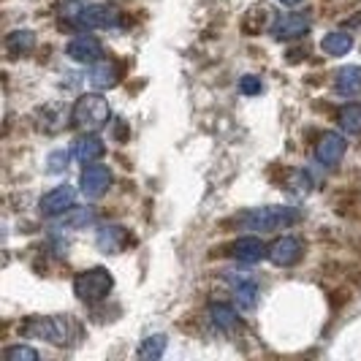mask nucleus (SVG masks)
Returning <instances> with one entry per match:
<instances>
[{
    "label": "nucleus",
    "mask_w": 361,
    "mask_h": 361,
    "mask_svg": "<svg viewBox=\"0 0 361 361\" xmlns=\"http://www.w3.org/2000/svg\"><path fill=\"white\" fill-rule=\"evenodd\" d=\"M299 220H302V212L293 207H261L239 217V223L247 226L250 231H280V228H290Z\"/></svg>",
    "instance_id": "1"
},
{
    "label": "nucleus",
    "mask_w": 361,
    "mask_h": 361,
    "mask_svg": "<svg viewBox=\"0 0 361 361\" xmlns=\"http://www.w3.org/2000/svg\"><path fill=\"white\" fill-rule=\"evenodd\" d=\"M111 288H114V280H111L109 269H104V267H92V269L79 271L73 277V293L82 302H87V305L104 302L109 293H111Z\"/></svg>",
    "instance_id": "2"
},
{
    "label": "nucleus",
    "mask_w": 361,
    "mask_h": 361,
    "mask_svg": "<svg viewBox=\"0 0 361 361\" xmlns=\"http://www.w3.org/2000/svg\"><path fill=\"white\" fill-rule=\"evenodd\" d=\"M73 126H79L82 130H101L109 123V104L101 92H87L82 95L71 111Z\"/></svg>",
    "instance_id": "3"
},
{
    "label": "nucleus",
    "mask_w": 361,
    "mask_h": 361,
    "mask_svg": "<svg viewBox=\"0 0 361 361\" xmlns=\"http://www.w3.org/2000/svg\"><path fill=\"white\" fill-rule=\"evenodd\" d=\"M22 331L27 337H38V340H47L52 345H66L73 337L76 326L68 315H52V318H30L22 326Z\"/></svg>",
    "instance_id": "4"
},
{
    "label": "nucleus",
    "mask_w": 361,
    "mask_h": 361,
    "mask_svg": "<svg viewBox=\"0 0 361 361\" xmlns=\"http://www.w3.org/2000/svg\"><path fill=\"white\" fill-rule=\"evenodd\" d=\"M71 22L82 30H92V27H114L120 22V14L109 6H76V14H71Z\"/></svg>",
    "instance_id": "5"
},
{
    "label": "nucleus",
    "mask_w": 361,
    "mask_h": 361,
    "mask_svg": "<svg viewBox=\"0 0 361 361\" xmlns=\"http://www.w3.org/2000/svg\"><path fill=\"white\" fill-rule=\"evenodd\" d=\"M310 25H312L310 14H280L271 22V36L277 41H296L307 36Z\"/></svg>",
    "instance_id": "6"
},
{
    "label": "nucleus",
    "mask_w": 361,
    "mask_h": 361,
    "mask_svg": "<svg viewBox=\"0 0 361 361\" xmlns=\"http://www.w3.org/2000/svg\"><path fill=\"white\" fill-rule=\"evenodd\" d=\"M79 185H82V193H85L87 199H101L109 190V185H111V171H109L106 166L92 163V166H87V169L82 171Z\"/></svg>",
    "instance_id": "7"
},
{
    "label": "nucleus",
    "mask_w": 361,
    "mask_h": 361,
    "mask_svg": "<svg viewBox=\"0 0 361 361\" xmlns=\"http://www.w3.org/2000/svg\"><path fill=\"white\" fill-rule=\"evenodd\" d=\"M73 199H76V190H73L71 185H57V188H52L41 199V212H44V217L66 215L73 207Z\"/></svg>",
    "instance_id": "8"
},
{
    "label": "nucleus",
    "mask_w": 361,
    "mask_h": 361,
    "mask_svg": "<svg viewBox=\"0 0 361 361\" xmlns=\"http://www.w3.org/2000/svg\"><path fill=\"white\" fill-rule=\"evenodd\" d=\"M343 155H345L343 136L334 133V130L321 133V139H318V145H315V161L321 163V166H337V163L343 161Z\"/></svg>",
    "instance_id": "9"
},
{
    "label": "nucleus",
    "mask_w": 361,
    "mask_h": 361,
    "mask_svg": "<svg viewBox=\"0 0 361 361\" xmlns=\"http://www.w3.org/2000/svg\"><path fill=\"white\" fill-rule=\"evenodd\" d=\"M302 253H305V247L296 236H283L269 247V261L274 267H293V264H299Z\"/></svg>",
    "instance_id": "10"
},
{
    "label": "nucleus",
    "mask_w": 361,
    "mask_h": 361,
    "mask_svg": "<svg viewBox=\"0 0 361 361\" xmlns=\"http://www.w3.org/2000/svg\"><path fill=\"white\" fill-rule=\"evenodd\" d=\"M66 52H68V57L71 60H76V63H98L101 57H104V44L98 41L95 36H76L66 47Z\"/></svg>",
    "instance_id": "11"
},
{
    "label": "nucleus",
    "mask_w": 361,
    "mask_h": 361,
    "mask_svg": "<svg viewBox=\"0 0 361 361\" xmlns=\"http://www.w3.org/2000/svg\"><path fill=\"white\" fill-rule=\"evenodd\" d=\"M334 90L343 98H356L361 92V68L359 66H348L334 73Z\"/></svg>",
    "instance_id": "12"
},
{
    "label": "nucleus",
    "mask_w": 361,
    "mask_h": 361,
    "mask_svg": "<svg viewBox=\"0 0 361 361\" xmlns=\"http://www.w3.org/2000/svg\"><path fill=\"white\" fill-rule=\"evenodd\" d=\"M231 253H234V258H239L242 264H255V261L264 258L267 247H264V242H261L258 236H242V239H236L234 245H231Z\"/></svg>",
    "instance_id": "13"
},
{
    "label": "nucleus",
    "mask_w": 361,
    "mask_h": 361,
    "mask_svg": "<svg viewBox=\"0 0 361 361\" xmlns=\"http://www.w3.org/2000/svg\"><path fill=\"white\" fill-rule=\"evenodd\" d=\"M95 242H98V250H104V253H120L128 242H130V236H128V231L123 226H106V228L98 231Z\"/></svg>",
    "instance_id": "14"
},
{
    "label": "nucleus",
    "mask_w": 361,
    "mask_h": 361,
    "mask_svg": "<svg viewBox=\"0 0 361 361\" xmlns=\"http://www.w3.org/2000/svg\"><path fill=\"white\" fill-rule=\"evenodd\" d=\"M104 152H106V147H104V142H101L92 130H87L85 136H79V139H76V145H73V155H76L82 163L98 161Z\"/></svg>",
    "instance_id": "15"
},
{
    "label": "nucleus",
    "mask_w": 361,
    "mask_h": 361,
    "mask_svg": "<svg viewBox=\"0 0 361 361\" xmlns=\"http://www.w3.org/2000/svg\"><path fill=\"white\" fill-rule=\"evenodd\" d=\"M36 49V33L33 30H14L6 36V52L11 57H22V54Z\"/></svg>",
    "instance_id": "16"
},
{
    "label": "nucleus",
    "mask_w": 361,
    "mask_h": 361,
    "mask_svg": "<svg viewBox=\"0 0 361 361\" xmlns=\"http://www.w3.org/2000/svg\"><path fill=\"white\" fill-rule=\"evenodd\" d=\"M117 79H120V71H117V66H114V63H92V68H90V85L92 87H98V90H109V87H114V85H117Z\"/></svg>",
    "instance_id": "17"
},
{
    "label": "nucleus",
    "mask_w": 361,
    "mask_h": 361,
    "mask_svg": "<svg viewBox=\"0 0 361 361\" xmlns=\"http://www.w3.org/2000/svg\"><path fill=\"white\" fill-rule=\"evenodd\" d=\"M234 299L242 310H253L255 299H258V286H255V280H250V277L234 280Z\"/></svg>",
    "instance_id": "18"
},
{
    "label": "nucleus",
    "mask_w": 361,
    "mask_h": 361,
    "mask_svg": "<svg viewBox=\"0 0 361 361\" xmlns=\"http://www.w3.org/2000/svg\"><path fill=\"white\" fill-rule=\"evenodd\" d=\"M321 49H324L326 54H331V57H343V54H348L350 49H353V36L350 33H329V36H324V41H321Z\"/></svg>",
    "instance_id": "19"
},
{
    "label": "nucleus",
    "mask_w": 361,
    "mask_h": 361,
    "mask_svg": "<svg viewBox=\"0 0 361 361\" xmlns=\"http://www.w3.org/2000/svg\"><path fill=\"white\" fill-rule=\"evenodd\" d=\"M209 321L217 331H234L239 326V318H236V310L228 307V305H212L209 310Z\"/></svg>",
    "instance_id": "20"
},
{
    "label": "nucleus",
    "mask_w": 361,
    "mask_h": 361,
    "mask_svg": "<svg viewBox=\"0 0 361 361\" xmlns=\"http://www.w3.org/2000/svg\"><path fill=\"white\" fill-rule=\"evenodd\" d=\"M267 25H269V8H264V6H253V8L242 17V30H245L247 36H258Z\"/></svg>",
    "instance_id": "21"
},
{
    "label": "nucleus",
    "mask_w": 361,
    "mask_h": 361,
    "mask_svg": "<svg viewBox=\"0 0 361 361\" xmlns=\"http://www.w3.org/2000/svg\"><path fill=\"white\" fill-rule=\"evenodd\" d=\"M95 223V212H92L90 207H71L68 209V215L63 217V226L66 228H87V226H92Z\"/></svg>",
    "instance_id": "22"
},
{
    "label": "nucleus",
    "mask_w": 361,
    "mask_h": 361,
    "mask_svg": "<svg viewBox=\"0 0 361 361\" xmlns=\"http://www.w3.org/2000/svg\"><path fill=\"white\" fill-rule=\"evenodd\" d=\"M340 217H359L361 215V196L359 193H343L334 204Z\"/></svg>",
    "instance_id": "23"
},
{
    "label": "nucleus",
    "mask_w": 361,
    "mask_h": 361,
    "mask_svg": "<svg viewBox=\"0 0 361 361\" xmlns=\"http://www.w3.org/2000/svg\"><path fill=\"white\" fill-rule=\"evenodd\" d=\"M163 353H166V337L163 334H152V337H147L142 348H139V356L142 359H161Z\"/></svg>",
    "instance_id": "24"
},
{
    "label": "nucleus",
    "mask_w": 361,
    "mask_h": 361,
    "mask_svg": "<svg viewBox=\"0 0 361 361\" xmlns=\"http://www.w3.org/2000/svg\"><path fill=\"white\" fill-rule=\"evenodd\" d=\"M340 126L343 130H348L350 136L353 133H361V109L359 106H348L340 111Z\"/></svg>",
    "instance_id": "25"
},
{
    "label": "nucleus",
    "mask_w": 361,
    "mask_h": 361,
    "mask_svg": "<svg viewBox=\"0 0 361 361\" xmlns=\"http://www.w3.org/2000/svg\"><path fill=\"white\" fill-rule=\"evenodd\" d=\"M3 359L6 361H38V353L27 345H11L3 350Z\"/></svg>",
    "instance_id": "26"
},
{
    "label": "nucleus",
    "mask_w": 361,
    "mask_h": 361,
    "mask_svg": "<svg viewBox=\"0 0 361 361\" xmlns=\"http://www.w3.org/2000/svg\"><path fill=\"white\" fill-rule=\"evenodd\" d=\"M261 90H264V85H261V79L253 76V73H247V76L239 79V92L242 95H258Z\"/></svg>",
    "instance_id": "27"
},
{
    "label": "nucleus",
    "mask_w": 361,
    "mask_h": 361,
    "mask_svg": "<svg viewBox=\"0 0 361 361\" xmlns=\"http://www.w3.org/2000/svg\"><path fill=\"white\" fill-rule=\"evenodd\" d=\"M66 166H68V155H66V152H54V155H49V171H52V174H60Z\"/></svg>",
    "instance_id": "28"
},
{
    "label": "nucleus",
    "mask_w": 361,
    "mask_h": 361,
    "mask_svg": "<svg viewBox=\"0 0 361 361\" xmlns=\"http://www.w3.org/2000/svg\"><path fill=\"white\" fill-rule=\"evenodd\" d=\"M350 299V290L348 288H337V290H331V307L334 310H340Z\"/></svg>",
    "instance_id": "29"
},
{
    "label": "nucleus",
    "mask_w": 361,
    "mask_h": 361,
    "mask_svg": "<svg viewBox=\"0 0 361 361\" xmlns=\"http://www.w3.org/2000/svg\"><path fill=\"white\" fill-rule=\"evenodd\" d=\"M128 136H130V128H128V123H117V126H114V139L123 145V142H128Z\"/></svg>",
    "instance_id": "30"
},
{
    "label": "nucleus",
    "mask_w": 361,
    "mask_h": 361,
    "mask_svg": "<svg viewBox=\"0 0 361 361\" xmlns=\"http://www.w3.org/2000/svg\"><path fill=\"white\" fill-rule=\"evenodd\" d=\"M302 57H307V49H290L288 63H302Z\"/></svg>",
    "instance_id": "31"
},
{
    "label": "nucleus",
    "mask_w": 361,
    "mask_h": 361,
    "mask_svg": "<svg viewBox=\"0 0 361 361\" xmlns=\"http://www.w3.org/2000/svg\"><path fill=\"white\" fill-rule=\"evenodd\" d=\"M348 271H350L348 277H350V280H353L356 286H361V269H356V267H348Z\"/></svg>",
    "instance_id": "32"
},
{
    "label": "nucleus",
    "mask_w": 361,
    "mask_h": 361,
    "mask_svg": "<svg viewBox=\"0 0 361 361\" xmlns=\"http://www.w3.org/2000/svg\"><path fill=\"white\" fill-rule=\"evenodd\" d=\"M280 3H286V6H296L299 0H280Z\"/></svg>",
    "instance_id": "33"
},
{
    "label": "nucleus",
    "mask_w": 361,
    "mask_h": 361,
    "mask_svg": "<svg viewBox=\"0 0 361 361\" xmlns=\"http://www.w3.org/2000/svg\"><path fill=\"white\" fill-rule=\"evenodd\" d=\"M356 250H359V255H361V242H356Z\"/></svg>",
    "instance_id": "34"
}]
</instances>
